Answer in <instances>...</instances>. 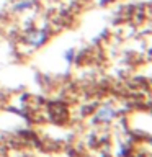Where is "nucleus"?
<instances>
[{
    "label": "nucleus",
    "mask_w": 152,
    "mask_h": 157,
    "mask_svg": "<svg viewBox=\"0 0 152 157\" xmlns=\"http://www.w3.org/2000/svg\"><path fill=\"white\" fill-rule=\"evenodd\" d=\"M49 41V31L48 29H29V31L25 34V43L31 44L33 48H41L43 44H46Z\"/></svg>",
    "instance_id": "1"
},
{
    "label": "nucleus",
    "mask_w": 152,
    "mask_h": 157,
    "mask_svg": "<svg viewBox=\"0 0 152 157\" xmlns=\"http://www.w3.org/2000/svg\"><path fill=\"white\" fill-rule=\"evenodd\" d=\"M115 116H116V110L111 105H101L93 115L97 123H110Z\"/></svg>",
    "instance_id": "2"
},
{
    "label": "nucleus",
    "mask_w": 152,
    "mask_h": 157,
    "mask_svg": "<svg viewBox=\"0 0 152 157\" xmlns=\"http://www.w3.org/2000/svg\"><path fill=\"white\" fill-rule=\"evenodd\" d=\"M36 5V0H18L17 3L13 5L15 12H25V10H29Z\"/></svg>",
    "instance_id": "3"
},
{
    "label": "nucleus",
    "mask_w": 152,
    "mask_h": 157,
    "mask_svg": "<svg viewBox=\"0 0 152 157\" xmlns=\"http://www.w3.org/2000/svg\"><path fill=\"white\" fill-rule=\"evenodd\" d=\"M64 59H66L67 64L75 62V51H74V49H69V51H66V54H64Z\"/></svg>",
    "instance_id": "4"
},
{
    "label": "nucleus",
    "mask_w": 152,
    "mask_h": 157,
    "mask_svg": "<svg viewBox=\"0 0 152 157\" xmlns=\"http://www.w3.org/2000/svg\"><path fill=\"white\" fill-rule=\"evenodd\" d=\"M111 2H115V0H100V5H108Z\"/></svg>",
    "instance_id": "5"
}]
</instances>
